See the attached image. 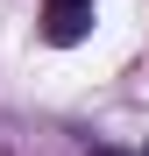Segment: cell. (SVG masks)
I'll return each instance as SVG.
<instances>
[{"label": "cell", "instance_id": "6da1fadb", "mask_svg": "<svg viewBox=\"0 0 149 156\" xmlns=\"http://www.w3.org/2000/svg\"><path fill=\"white\" fill-rule=\"evenodd\" d=\"M85 29H92V0H50L43 7V43L71 50V43H85Z\"/></svg>", "mask_w": 149, "mask_h": 156}, {"label": "cell", "instance_id": "7a4b0ae2", "mask_svg": "<svg viewBox=\"0 0 149 156\" xmlns=\"http://www.w3.org/2000/svg\"><path fill=\"white\" fill-rule=\"evenodd\" d=\"M92 156H128V149H114V142H99V149H92Z\"/></svg>", "mask_w": 149, "mask_h": 156}]
</instances>
